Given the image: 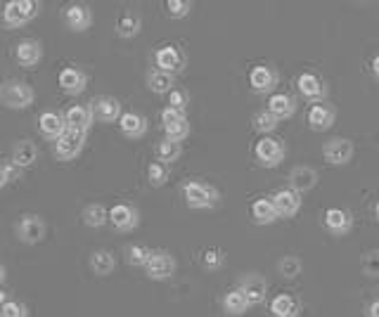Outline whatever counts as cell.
I'll return each instance as SVG.
<instances>
[{
	"label": "cell",
	"instance_id": "obj_1",
	"mask_svg": "<svg viewBox=\"0 0 379 317\" xmlns=\"http://www.w3.org/2000/svg\"><path fill=\"white\" fill-rule=\"evenodd\" d=\"M183 197H185L187 206L194 211L214 209L216 204H219V190L202 180H187L185 185H183Z\"/></svg>",
	"mask_w": 379,
	"mask_h": 317
},
{
	"label": "cell",
	"instance_id": "obj_2",
	"mask_svg": "<svg viewBox=\"0 0 379 317\" xmlns=\"http://www.w3.org/2000/svg\"><path fill=\"white\" fill-rule=\"evenodd\" d=\"M0 99L8 109H26L29 104H33L36 93L24 81H5L0 86Z\"/></svg>",
	"mask_w": 379,
	"mask_h": 317
},
{
	"label": "cell",
	"instance_id": "obj_3",
	"mask_svg": "<svg viewBox=\"0 0 379 317\" xmlns=\"http://www.w3.org/2000/svg\"><path fill=\"white\" fill-rule=\"evenodd\" d=\"M38 12H41V3L36 0H10L5 3L3 21L12 29H19V26L29 24L33 17H38Z\"/></svg>",
	"mask_w": 379,
	"mask_h": 317
},
{
	"label": "cell",
	"instance_id": "obj_4",
	"mask_svg": "<svg viewBox=\"0 0 379 317\" xmlns=\"http://www.w3.org/2000/svg\"><path fill=\"white\" fill-rule=\"evenodd\" d=\"M254 157L264 169H277L284 161V144L272 135H264L254 144Z\"/></svg>",
	"mask_w": 379,
	"mask_h": 317
},
{
	"label": "cell",
	"instance_id": "obj_5",
	"mask_svg": "<svg viewBox=\"0 0 379 317\" xmlns=\"http://www.w3.org/2000/svg\"><path fill=\"white\" fill-rule=\"evenodd\" d=\"M86 147V133L74 131V128H66V133L55 142V157L59 161H74Z\"/></svg>",
	"mask_w": 379,
	"mask_h": 317
},
{
	"label": "cell",
	"instance_id": "obj_6",
	"mask_svg": "<svg viewBox=\"0 0 379 317\" xmlns=\"http://www.w3.org/2000/svg\"><path fill=\"white\" fill-rule=\"evenodd\" d=\"M297 90L301 93L304 99L317 104V102H325L330 88H327V83L317 74H313V71H304V74H299V79H297Z\"/></svg>",
	"mask_w": 379,
	"mask_h": 317
},
{
	"label": "cell",
	"instance_id": "obj_7",
	"mask_svg": "<svg viewBox=\"0 0 379 317\" xmlns=\"http://www.w3.org/2000/svg\"><path fill=\"white\" fill-rule=\"evenodd\" d=\"M355 154V147L349 137H330L322 144V157L332 166H346Z\"/></svg>",
	"mask_w": 379,
	"mask_h": 317
},
{
	"label": "cell",
	"instance_id": "obj_8",
	"mask_svg": "<svg viewBox=\"0 0 379 317\" xmlns=\"http://www.w3.org/2000/svg\"><path fill=\"white\" fill-rule=\"evenodd\" d=\"M277 83H280V76L268 64H259L249 71V86H252L256 95H270L277 88Z\"/></svg>",
	"mask_w": 379,
	"mask_h": 317
},
{
	"label": "cell",
	"instance_id": "obj_9",
	"mask_svg": "<svg viewBox=\"0 0 379 317\" xmlns=\"http://www.w3.org/2000/svg\"><path fill=\"white\" fill-rule=\"evenodd\" d=\"M145 272L154 282L169 280V277L176 275V258L169 251H152V258L145 265Z\"/></svg>",
	"mask_w": 379,
	"mask_h": 317
},
{
	"label": "cell",
	"instance_id": "obj_10",
	"mask_svg": "<svg viewBox=\"0 0 379 317\" xmlns=\"http://www.w3.org/2000/svg\"><path fill=\"white\" fill-rule=\"evenodd\" d=\"M154 62H157L159 71H166V74L176 76L178 71L185 69V55L178 46H161L154 55Z\"/></svg>",
	"mask_w": 379,
	"mask_h": 317
},
{
	"label": "cell",
	"instance_id": "obj_11",
	"mask_svg": "<svg viewBox=\"0 0 379 317\" xmlns=\"http://www.w3.org/2000/svg\"><path fill=\"white\" fill-rule=\"evenodd\" d=\"M91 109H93V119L100 121V124H116V121L124 116V111H121V102L116 97H109V95L95 97L91 102Z\"/></svg>",
	"mask_w": 379,
	"mask_h": 317
},
{
	"label": "cell",
	"instance_id": "obj_12",
	"mask_svg": "<svg viewBox=\"0 0 379 317\" xmlns=\"http://www.w3.org/2000/svg\"><path fill=\"white\" fill-rule=\"evenodd\" d=\"M237 289L244 294V296H247L249 305H261L266 298H268V282H266V277L256 275V272L242 277Z\"/></svg>",
	"mask_w": 379,
	"mask_h": 317
},
{
	"label": "cell",
	"instance_id": "obj_13",
	"mask_svg": "<svg viewBox=\"0 0 379 317\" xmlns=\"http://www.w3.org/2000/svg\"><path fill=\"white\" fill-rule=\"evenodd\" d=\"M109 222L119 232H131L136 230L138 222H140V213H138V209L131 206V204H114V206L109 209Z\"/></svg>",
	"mask_w": 379,
	"mask_h": 317
},
{
	"label": "cell",
	"instance_id": "obj_14",
	"mask_svg": "<svg viewBox=\"0 0 379 317\" xmlns=\"http://www.w3.org/2000/svg\"><path fill=\"white\" fill-rule=\"evenodd\" d=\"M62 19H64L66 29L81 33V31L91 29V24H93V12H91V8H88V5L71 3V5H66V8H64Z\"/></svg>",
	"mask_w": 379,
	"mask_h": 317
},
{
	"label": "cell",
	"instance_id": "obj_15",
	"mask_svg": "<svg viewBox=\"0 0 379 317\" xmlns=\"http://www.w3.org/2000/svg\"><path fill=\"white\" fill-rule=\"evenodd\" d=\"M334 121H337V111H334V107H330L327 102L313 104V107L308 109V116H306V124H308L311 131H315V133L330 131L334 126Z\"/></svg>",
	"mask_w": 379,
	"mask_h": 317
},
{
	"label": "cell",
	"instance_id": "obj_16",
	"mask_svg": "<svg viewBox=\"0 0 379 317\" xmlns=\"http://www.w3.org/2000/svg\"><path fill=\"white\" fill-rule=\"evenodd\" d=\"M38 131H41V135L46 137V140L57 142L66 133L64 114H57V111H43V114L38 116Z\"/></svg>",
	"mask_w": 379,
	"mask_h": 317
},
{
	"label": "cell",
	"instance_id": "obj_17",
	"mask_svg": "<svg viewBox=\"0 0 379 317\" xmlns=\"http://www.w3.org/2000/svg\"><path fill=\"white\" fill-rule=\"evenodd\" d=\"M270 199H272V204H275V211L280 218H294L301 209V194L294 192L292 187L277 190Z\"/></svg>",
	"mask_w": 379,
	"mask_h": 317
},
{
	"label": "cell",
	"instance_id": "obj_18",
	"mask_svg": "<svg viewBox=\"0 0 379 317\" xmlns=\"http://www.w3.org/2000/svg\"><path fill=\"white\" fill-rule=\"evenodd\" d=\"M17 235L24 244H38L43 237H46V222H43L41 215L26 213L24 218L17 225Z\"/></svg>",
	"mask_w": 379,
	"mask_h": 317
},
{
	"label": "cell",
	"instance_id": "obj_19",
	"mask_svg": "<svg viewBox=\"0 0 379 317\" xmlns=\"http://www.w3.org/2000/svg\"><path fill=\"white\" fill-rule=\"evenodd\" d=\"M325 227L334 237H344L349 235L351 227H353V215H351L346 209L332 206L325 211Z\"/></svg>",
	"mask_w": 379,
	"mask_h": 317
},
{
	"label": "cell",
	"instance_id": "obj_20",
	"mask_svg": "<svg viewBox=\"0 0 379 317\" xmlns=\"http://www.w3.org/2000/svg\"><path fill=\"white\" fill-rule=\"evenodd\" d=\"M59 88L66 93V95H81L88 86V74L81 71L79 66H66V69L59 71Z\"/></svg>",
	"mask_w": 379,
	"mask_h": 317
},
{
	"label": "cell",
	"instance_id": "obj_21",
	"mask_svg": "<svg viewBox=\"0 0 379 317\" xmlns=\"http://www.w3.org/2000/svg\"><path fill=\"white\" fill-rule=\"evenodd\" d=\"M64 121H66V128L88 133V128H91L95 121L91 104H71V107L64 111Z\"/></svg>",
	"mask_w": 379,
	"mask_h": 317
},
{
	"label": "cell",
	"instance_id": "obj_22",
	"mask_svg": "<svg viewBox=\"0 0 379 317\" xmlns=\"http://www.w3.org/2000/svg\"><path fill=\"white\" fill-rule=\"evenodd\" d=\"M315 185H317V171L313 166H297V169H292V173H289V187H292L294 192L299 194L311 192Z\"/></svg>",
	"mask_w": 379,
	"mask_h": 317
},
{
	"label": "cell",
	"instance_id": "obj_23",
	"mask_svg": "<svg viewBox=\"0 0 379 317\" xmlns=\"http://www.w3.org/2000/svg\"><path fill=\"white\" fill-rule=\"evenodd\" d=\"M15 57L21 66L31 69V66H36L43 59V46L38 41H33V38H26V41H21L19 46H17Z\"/></svg>",
	"mask_w": 379,
	"mask_h": 317
},
{
	"label": "cell",
	"instance_id": "obj_24",
	"mask_svg": "<svg viewBox=\"0 0 379 317\" xmlns=\"http://www.w3.org/2000/svg\"><path fill=\"white\" fill-rule=\"evenodd\" d=\"M119 128L126 137L138 140V137H142L147 133V119L142 114H138V111H124V116L119 119Z\"/></svg>",
	"mask_w": 379,
	"mask_h": 317
},
{
	"label": "cell",
	"instance_id": "obj_25",
	"mask_svg": "<svg viewBox=\"0 0 379 317\" xmlns=\"http://www.w3.org/2000/svg\"><path fill=\"white\" fill-rule=\"evenodd\" d=\"M301 303L294 294H277L270 301V315L272 317H299Z\"/></svg>",
	"mask_w": 379,
	"mask_h": 317
},
{
	"label": "cell",
	"instance_id": "obj_26",
	"mask_svg": "<svg viewBox=\"0 0 379 317\" xmlns=\"http://www.w3.org/2000/svg\"><path fill=\"white\" fill-rule=\"evenodd\" d=\"M277 218H280V215H277L275 204H272L270 197H261L252 204V220L256 225H270V222H275Z\"/></svg>",
	"mask_w": 379,
	"mask_h": 317
},
{
	"label": "cell",
	"instance_id": "obj_27",
	"mask_svg": "<svg viewBox=\"0 0 379 317\" xmlns=\"http://www.w3.org/2000/svg\"><path fill=\"white\" fill-rule=\"evenodd\" d=\"M268 111L275 114L280 121H284V119H289V116L297 114V99L292 95H287V93H275V95H270Z\"/></svg>",
	"mask_w": 379,
	"mask_h": 317
},
{
	"label": "cell",
	"instance_id": "obj_28",
	"mask_svg": "<svg viewBox=\"0 0 379 317\" xmlns=\"http://www.w3.org/2000/svg\"><path fill=\"white\" fill-rule=\"evenodd\" d=\"M36 159H38V149L31 140H21V142L15 144L12 164L17 166V169H29V166L36 164Z\"/></svg>",
	"mask_w": 379,
	"mask_h": 317
},
{
	"label": "cell",
	"instance_id": "obj_29",
	"mask_svg": "<svg viewBox=\"0 0 379 317\" xmlns=\"http://www.w3.org/2000/svg\"><path fill=\"white\" fill-rule=\"evenodd\" d=\"M140 29H142L140 15L131 12V10L116 19V33H119L121 38H136L138 33H140Z\"/></svg>",
	"mask_w": 379,
	"mask_h": 317
},
{
	"label": "cell",
	"instance_id": "obj_30",
	"mask_svg": "<svg viewBox=\"0 0 379 317\" xmlns=\"http://www.w3.org/2000/svg\"><path fill=\"white\" fill-rule=\"evenodd\" d=\"M223 310H225L228 315H232V317H239V315H244L249 310V301H247V296H244L239 289H230V291L223 296Z\"/></svg>",
	"mask_w": 379,
	"mask_h": 317
},
{
	"label": "cell",
	"instance_id": "obj_31",
	"mask_svg": "<svg viewBox=\"0 0 379 317\" xmlns=\"http://www.w3.org/2000/svg\"><path fill=\"white\" fill-rule=\"evenodd\" d=\"M91 268L98 277H107L114 272L116 268V260L114 256H111L109 251H104V249H98V251L91 253Z\"/></svg>",
	"mask_w": 379,
	"mask_h": 317
},
{
	"label": "cell",
	"instance_id": "obj_32",
	"mask_svg": "<svg viewBox=\"0 0 379 317\" xmlns=\"http://www.w3.org/2000/svg\"><path fill=\"white\" fill-rule=\"evenodd\" d=\"M176 86V79L171 74H166V71H149L147 74V88L152 93H157V95H166V93H171Z\"/></svg>",
	"mask_w": 379,
	"mask_h": 317
},
{
	"label": "cell",
	"instance_id": "obj_33",
	"mask_svg": "<svg viewBox=\"0 0 379 317\" xmlns=\"http://www.w3.org/2000/svg\"><path fill=\"white\" fill-rule=\"evenodd\" d=\"M83 222L88 227H102L104 222H109V211L102 206V204H88L81 213Z\"/></svg>",
	"mask_w": 379,
	"mask_h": 317
},
{
	"label": "cell",
	"instance_id": "obj_34",
	"mask_svg": "<svg viewBox=\"0 0 379 317\" xmlns=\"http://www.w3.org/2000/svg\"><path fill=\"white\" fill-rule=\"evenodd\" d=\"M157 161H161V164H174V161H178V157H181V142L176 140H169V137H164L159 144H157Z\"/></svg>",
	"mask_w": 379,
	"mask_h": 317
},
{
	"label": "cell",
	"instance_id": "obj_35",
	"mask_svg": "<svg viewBox=\"0 0 379 317\" xmlns=\"http://www.w3.org/2000/svg\"><path fill=\"white\" fill-rule=\"evenodd\" d=\"M149 258H152V249L142 247V244H133V247L126 249V260L133 268H145L149 263Z\"/></svg>",
	"mask_w": 379,
	"mask_h": 317
},
{
	"label": "cell",
	"instance_id": "obj_36",
	"mask_svg": "<svg viewBox=\"0 0 379 317\" xmlns=\"http://www.w3.org/2000/svg\"><path fill=\"white\" fill-rule=\"evenodd\" d=\"M277 126H280V119H277L275 114H270L268 109H261L259 114L254 116V128L259 133H264V135H270Z\"/></svg>",
	"mask_w": 379,
	"mask_h": 317
},
{
	"label": "cell",
	"instance_id": "obj_37",
	"mask_svg": "<svg viewBox=\"0 0 379 317\" xmlns=\"http://www.w3.org/2000/svg\"><path fill=\"white\" fill-rule=\"evenodd\" d=\"M301 270H304V263H301V258H297V256H284L280 263H277V272H280L284 280L299 277Z\"/></svg>",
	"mask_w": 379,
	"mask_h": 317
},
{
	"label": "cell",
	"instance_id": "obj_38",
	"mask_svg": "<svg viewBox=\"0 0 379 317\" xmlns=\"http://www.w3.org/2000/svg\"><path fill=\"white\" fill-rule=\"evenodd\" d=\"M223 263H225V253H223V249H216V247H209L202 251V265L204 270H221Z\"/></svg>",
	"mask_w": 379,
	"mask_h": 317
},
{
	"label": "cell",
	"instance_id": "obj_39",
	"mask_svg": "<svg viewBox=\"0 0 379 317\" xmlns=\"http://www.w3.org/2000/svg\"><path fill=\"white\" fill-rule=\"evenodd\" d=\"M147 180L152 187L166 185V180H169V166L161 164V161H152V164L147 166Z\"/></svg>",
	"mask_w": 379,
	"mask_h": 317
},
{
	"label": "cell",
	"instance_id": "obj_40",
	"mask_svg": "<svg viewBox=\"0 0 379 317\" xmlns=\"http://www.w3.org/2000/svg\"><path fill=\"white\" fill-rule=\"evenodd\" d=\"M164 8H166V15H169L171 19H183V17L190 15L192 3H190V0H166Z\"/></svg>",
	"mask_w": 379,
	"mask_h": 317
},
{
	"label": "cell",
	"instance_id": "obj_41",
	"mask_svg": "<svg viewBox=\"0 0 379 317\" xmlns=\"http://www.w3.org/2000/svg\"><path fill=\"white\" fill-rule=\"evenodd\" d=\"M360 268H363L367 277H379V249H372V251L363 253Z\"/></svg>",
	"mask_w": 379,
	"mask_h": 317
},
{
	"label": "cell",
	"instance_id": "obj_42",
	"mask_svg": "<svg viewBox=\"0 0 379 317\" xmlns=\"http://www.w3.org/2000/svg\"><path fill=\"white\" fill-rule=\"evenodd\" d=\"M187 104H190L187 90H183V88H174V90L169 93V107L171 109H178V111H183V114H185Z\"/></svg>",
	"mask_w": 379,
	"mask_h": 317
},
{
	"label": "cell",
	"instance_id": "obj_43",
	"mask_svg": "<svg viewBox=\"0 0 379 317\" xmlns=\"http://www.w3.org/2000/svg\"><path fill=\"white\" fill-rule=\"evenodd\" d=\"M164 131H166V137H169V140L181 142L190 135V121L185 119V121H181V124H174V126L164 128Z\"/></svg>",
	"mask_w": 379,
	"mask_h": 317
},
{
	"label": "cell",
	"instance_id": "obj_44",
	"mask_svg": "<svg viewBox=\"0 0 379 317\" xmlns=\"http://www.w3.org/2000/svg\"><path fill=\"white\" fill-rule=\"evenodd\" d=\"M0 315L3 317H26V305L19 301H8L0 308Z\"/></svg>",
	"mask_w": 379,
	"mask_h": 317
},
{
	"label": "cell",
	"instance_id": "obj_45",
	"mask_svg": "<svg viewBox=\"0 0 379 317\" xmlns=\"http://www.w3.org/2000/svg\"><path fill=\"white\" fill-rule=\"evenodd\" d=\"M187 116L183 114V111H178V109H171V107H166L164 111H161V124H164V128H169V126H174V124H181V121H185Z\"/></svg>",
	"mask_w": 379,
	"mask_h": 317
},
{
	"label": "cell",
	"instance_id": "obj_46",
	"mask_svg": "<svg viewBox=\"0 0 379 317\" xmlns=\"http://www.w3.org/2000/svg\"><path fill=\"white\" fill-rule=\"evenodd\" d=\"M19 171H21V169H17V166L12 164V161H10L8 166H3V169H0V173H3V175H5V180L10 182V180H15V177L19 175Z\"/></svg>",
	"mask_w": 379,
	"mask_h": 317
},
{
	"label": "cell",
	"instance_id": "obj_47",
	"mask_svg": "<svg viewBox=\"0 0 379 317\" xmlns=\"http://www.w3.org/2000/svg\"><path fill=\"white\" fill-rule=\"evenodd\" d=\"M365 317H379V298H377V301H372L365 308Z\"/></svg>",
	"mask_w": 379,
	"mask_h": 317
},
{
	"label": "cell",
	"instance_id": "obj_48",
	"mask_svg": "<svg viewBox=\"0 0 379 317\" xmlns=\"http://www.w3.org/2000/svg\"><path fill=\"white\" fill-rule=\"evenodd\" d=\"M370 69H372V76H375V81L379 83V55H375V57H372Z\"/></svg>",
	"mask_w": 379,
	"mask_h": 317
},
{
	"label": "cell",
	"instance_id": "obj_49",
	"mask_svg": "<svg viewBox=\"0 0 379 317\" xmlns=\"http://www.w3.org/2000/svg\"><path fill=\"white\" fill-rule=\"evenodd\" d=\"M5 303H8V294H5L3 289H0V308H3Z\"/></svg>",
	"mask_w": 379,
	"mask_h": 317
},
{
	"label": "cell",
	"instance_id": "obj_50",
	"mask_svg": "<svg viewBox=\"0 0 379 317\" xmlns=\"http://www.w3.org/2000/svg\"><path fill=\"white\" fill-rule=\"evenodd\" d=\"M5 185H8V180H5V175H3V173H0V190H3V187H5Z\"/></svg>",
	"mask_w": 379,
	"mask_h": 317
},
{
	"label": "cell",
	"instance_id": "obj_51",
	"mask_svg": "<svg viewBox=\"0 0 379 317\" xmlns=\"http://www.w3.org/2000/svg\"><path fill=\"white\" fill-rule=\"evenodd\" d=\"M372 211H375V218L379 220V199H377V204H375V209H372Z\"/></svg>",
	"mask_w": 379,
	"mask_h": 317
},
{
	"label": "cell",
	"instance_id": "obj_52",
	"mask_svg": "<svg viewBox=\"0 0 379 317\" xmlns=\"http://www.w3.org/2000/svg\"><path fill=\"white\" fill-rule=\"evenodd\" d=\"M3 280H5V268L0 265V285H3Z\"/></svg>",
	"mask_w": 379,
	"mask_h": 317
},
{
	"label": "cell",
	"instance_id": "obj_53",
	"mask_svg": "<svg viewBox=\"0 0 379 317\" xmlns=\"http://www.w3.org/2000/svg\"><path fill=\"white\" fill-rule=\"evenodd\" d=\"M0 317H3V315H0Z\"/></svg>",
	"mask_w": 379,
	"mask_h": 317
}]
</instances>
